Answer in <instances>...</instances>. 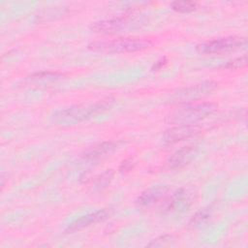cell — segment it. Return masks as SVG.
Instances as JSON below:
<instances>
[{
	"mask_svg": "<svg viewBox=\"0 0 248 248\" xmlns=\"http://www.w3.org/2000/svg\"><path fill=\"white\" fill-rule=\"evenodd\" d=\"M110 107V99L80 103L55 111L52 115V121L57 125H74L95 117L108 110Z\"/></svg>",
	"mask_w": 248,
	"mask_h": 248,
	"instance_id": "obj_1",
	"label": "cell"
},
{
	"mask_svg": "<svg viewBox=\"0 0 248 248\" xmlns=\"http://www.w3.org/2000/svg\"><path fill=\"white\" fill-rule=\"evenodd\" d=\"M218 108V105L212 102L191 103L170 112L166 120L170 124L193 125L206 118Z\"/></svg>",
	"mask_w": 248,
	"mask_h": 248,
	"instance_id": "obj_2",
	"label": "cell"
},
{
	"mask_svg": "<svg viewBox=\"0 0 248 248\" xmlns=\"http://www.w3.org/2000/svg\"><path fill=\"white\" fill-rule=\"evenodd\" d=\"M152 43L146 39L119 38L112 41H97L88 45V48L94 51L108 53L136 52L149 48Z\"/></svg>",
	"mask_w": 248,
	"mask_h": 248,
	"instance_id": "obj_3",
	"label": "cell"
},
{
	"mask_svg": "<svg viewBox=\"0 0 248 248\" xmlns=\"http://www.w3.org/2000/svg\"><path fill=\"white\" fill-rule=\"evenodd\" d=\"M247 40L244 37L230 36L218 38L197 46V50L202 54H221L224 52L233 51L245 48Z\"/></svg>",
	"mask_w": 248,
	"mask_h": 248,
	"instance_id": "obj_4",
	"label": "cell"
},
{
	"mask_svg": "<svg viewBox=\"0 0 248 248\" xmlns=\"http://www.w3.org/2000/svg\"><path fill=\"white\" fill-rule=\"evenodd\" d=\"M218 87V83L212 80L202 81L187 87H184L172 95V100L178 103H186L201 99Z\"/></svg>",
	"mask_w": 248,
	"mask_h": 248,
	"instance_id": "obj_5",
	"label": "cell"
},
{
	"mask_svg": "<svg viewBox=\"0 0 248 248\" xmlns=\"http://www.w3.org/2000/svg\"><path fill=\"white\" fill-rule=\"evenodd\" d=\"M109 214L110 213L108 209H101V210H97L92 213H88V214L81 216L80 218L75 220L73 223H71L67 227L65 232L70 233V232H75L77 231H80L86 227H89L91 225L97 224L99 222H102V221L108 219Z\"/></svg>",
	"mask_w": 248,
	"mask_h": 248,
	"instance_id": "obj_6",
	"label": "cell"
},
{
	"mask_svg": "<svg viewBox=\"0 0 248 248\" xmlns=\"http://www.w3.org/2000/svg\"><path fill=\"white\" fill-rule=\"evenodd\" d=\"M198 154L197 146H184L176 150L168 160V166L170 169L176 170L181 169L190 164Z\"/></svg>",
	"mask_w": 248,
	"mask_h": 248,
	"instance_id": "obj_7",
	"label": "cell"
},
{
	"mask_svg": "<svg viewBox=\"0 0 248 248\" xmlns=\"http://www.w3.org/2000/svg\"><path fill=\"white\" fill-rule=\"evenodd\" d=\"M198 133V129L192 125H177L168 129L163 135V141L166 144H173L192 138Z\"/></svg>",
	"mask_w": 248,
	"mask_h": 248,
	"instance_id": "obj_8",
	"label": "cell"
},
{
	"mask_svg": "<svg viewBox=\"0 0 248 248\" xmlns=\"http://www.w3.org/2000/svg\"><path fill=\"white\" fill-rule=\"evenodd\" d=\"M169 191V187L166 185H157V186H152L145 191H143L137 199V202L140 205L146 206L150 205L162 198L166 196V194Z\"/></svg>",
	"mask_w": 248,
	"mask_h": 248,
	"instance_id": "obj_9",
	"label": "cell"
},
{
	"mask_svg": "<svg viewBox=\"0 0 248 248\" xmlns=\"http://www.w3.org/2000/svg\"><path fill=\"white\" fill-rule=\"evenodd\" d=\"M126 25V22L122 18H110L96 21L90 25V29L97 33L111 34L120 31Z\"/></svg>",
	"mask_w": 248,
	"mask_h": 248,
	"instance_id": "obj_10",
	"label": "cell"
},
{
	"mask_svg": "<svg viewBox=\"0 0 248 248\" xmlns=\"http://www.w3.org/2000/svg\"><path fill=\"white\" fill-rule=\"evenodd\" d=\"M118 143L115 141H104L97 145L90 147L84 154L83 158L86 160H97L108 156L117 148Z\"/></svg>",
	"mask_w": 248,
	"mask_h": 248,
	"instance_id": "obj_11",
	"label": "cell"
},
{
	"mask_svg": "<svg viewBox=\"0 0 248 248\" xmlns=\"http://www.w3.org/2000/svg\"><path fill=\"white\" fill-rule=\"evenodd\" d=\"M189 202L190 199L187 192L184 189H179L171 195L170 201L167 202L166 209L168 211H174L183 207H187Z\"/></svg>",
	"mask_w": 248,
	"mask_h": 248,
	"instance_id": "obj_12",
	"label": "cell"
},
{
	"mask_svg": "<svg viewBox=\"0 0 248 248\" xmlns=\"http://www.w3.org/2000/svg\"><path fill=\"white\" fill-rule=\"evenodd\" d=\"M211 216V209L210 208H203L200 211H198L193 218L191 219V225L194 227H201L202 225H204Z\"/></svg>",
	"mask_w": 248,
	"mask_h": 248,
	"instance_id": "obj_13",
	"label": "cell"
},
{
	"mask_svg": "<svg viewBox=\"0 0 248 248\" xmlns=\"http://www.w3.org/2000/svg\"><path fill=\"white\" fill-rule=\"evenodd\" d=\"M170 7L178 13H190L197 9V3L193 1H173L170 3Z\"/></svg>",
	"mask_w": 248,
	"mask_h": 248,
	"instance_id": "obj_14",
	"label": "cell"
},
{
	"mask_svg": "<svg viewBox=\"0 0 248 248\" xmlns=\"http://www.w3.org/2000/svg\"><path fill=\"white\" fill-rule=\"evenodd\" d=\"M61 76H62L61 74L56 72H39L29 76L28 78L33 81H48V80H54L60 78Z\"/></svg>",
	"mask_w": 248,
	"mask_h": 248,
	"instance_id": "obj_15",
	"label": "cell"
},
{
	"mask_svg": "<svg viewBox=\"0 0 248 248\" xmlns=\"http://www.w3.org/2000/svg\"><path fill=\"white\" fill-rule=\"evenodd\" d=\"M113 177V171L112 170H107L105 172H103L95 181V188L97 190H102L106 188L111 181Z\"/></svg>",
	"mask_w": 248,
	"mask_h": 248,
	"instance_id": "obj_16",
	"label": "cell"
},
{
	"mask_svg": "<svg viewBox=\"0 0 248 248\" xmlns=\"http://www.w3.org/2000/svg\"><path fill=\"white\" fill-rule=\"evenodd\" d=\"M173 237L170 234H164L161 235L155 239H153L151 242L147 244L148 247H166L170 246L173 243Z\"/></svg>",
	"mask_w": 248,
	"mask_h": 248,
	"instance_id": "obj_17",
	"label": "cell"
},
{
	"mask_svg": "<svg viewBox=\"0 0 248 248\" xmlns=\"http://www.w3.org/2000/svg\"><path fill=\"white\" fill-rule=\"evenodd\" d=\"M246 64H247V56L244 54L240 57H237L229 61L226 65H224V67L230 70H237L246 66Z\"/></svg>",
	"mask_w": 248,
	"mask_h": 248,
	"instance_id": "obj_18",
	"label": "cell"
},
{
	"mask_svg": "<svg viewBox=\"0 0 248 248\" xmlns=\"http://www.w3.org/2000/svg\"><path fill=\"white\" fill-rule=\"evenodd\" d=\"M135 166V162L132 158H128L124 161H122V163L120 164L119 167V171L120 172H127L129 170H131Z\"/></svg>",
	"mask_w": 248,
	"mask_h": 248,
	"instance_id": "obj_19",
	"label": "cell"
},
{
	"mask_svg": "<svg viewBox=\"0 0 248 248\" xmlns=\"http://www.w3.org/2000/svg\"><path fill=\"white\" fill-rule=\"evenodd\" d=\"M166 63H167V60H166L165 58H164V59H160V60H158V61L154 64V66L152 67V70H153V71L159 70V69H161Z\"/></svg>",
	"mask_w": 248,
	"mask_h": 248,
	"instance_id": "obj_20",
	"label": "cell"
}]
</instances>
